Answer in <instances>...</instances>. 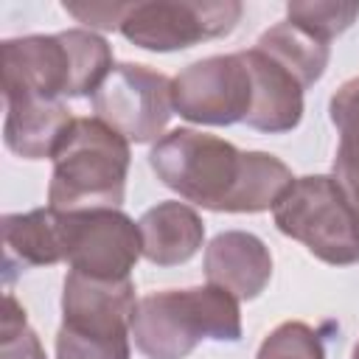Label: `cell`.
Returning <instances> with one entry per match:
<instances>
[{"mask_svg": "<svg viewBox=\"0 0 359 359\" xmlns=\"http://www.w3.org/2000/svg\"><path fill=\"white\" fill-rule=\"evenodd\" d=\"M149 163L165 188L216 213L275 210L294 182L289 165L278 157L266 151H238L233 143L196 129L163 135Z\"/></svg>", "mask_w": 359, "mask_h": 359, "instance_id": "1", "label": "cell"}, {"mask_svg": "<svg viewBox=\"0 0 359 359\" xmlns=\"http://www.w3.org/2000/svg\"><path fill=\"white\" fill-rule=\"evenodd\" d=\"M112 73V48L93 31L73 28L50 36H20L3 42V95L59 101V95H95Z\"/></svg>", "mask_w": 359, "mask_h": 359, "instance_id": "2", "label": "cell"}, {"mask_svg": "<svg viewBox=\"0 0 359 359\" xmlns=\"http://www.w3.org/2000/svg\"><path fill=\"white\" fill-rule=\"evenodd\" d=\"M132 337L149 359H185L199 342H236L241 337L238 300L219 286L165 289L137 300Z\"/></svg>", "mask_w": 359, "mask_h": 359, "instance_id": "3", "label": "cell"}, {"mask_svg": "<svg viewBox=\"0 0 359 359\" xmlns=\"http://www.w3.org/2000/svg\"><path fill=\"white\" fill-rule=\"evenodd\" d=\"M129 140L98 118H73L53 154L48 202L56 210L118 208L126 191Z\"/></svg>", "mask_w": 359, "mask_h": 359, "instance_id": "4", "label": "cell"}, {"mask_svg": "<svg viewBox=\"0 0 359 359\" xmlns=\"http://www.w3.org/2000/svg\"><path fill=\"white\" fill-rule=\"evenodd\" d=\"M275 224L325 264H359V188L337 177L294 180L275 205Z\"/></svg>", "mask_w": 359, "mask_h": 359, "instance_id": "5", "label": "cell"}, {"mask_svg": "<svg viewBox=\"0 0 359 359\" xmlns=\"http://www.w3.org/2000/svg\"><path fill=\"white\" fill-rule=\"evenodd\" d=\"M236 0H154L129 3L121 34L146 50H182L205 39L224 36L241 20Z\"/></svg>", "mask_w": 359, "mask_h": 359, "instance_id": "6", "label": "cell"}, {"mask_svg": "<svg viewBox=\"0 0 359 359\" xmlns=\"http://www.w3.org/2000/svg\"><path fill=\"white\" fill-rule=\"evenodd\" d=\"M93 109L129 143H149L171 121V79L146 65H118L95 90Z\"/></svg>", "mask_w": 359, "mask_h": 359, "instance_id": "7", "label": "cell"}, {"mask_svg": "<svg viewBox=\"0 0 359 359\" xmlns=\"http://www.w3.org/2000/svg\"><path fill=\"white\" fill-rule=\"evenodd\" d=\"M174 112L191 123L230 126L247 121L252 109V73L244 50L208 56L188 65L174 81Z\"/></svg>", "mask_w": 359, "mask_h": 359, "instance_id": "8", "label": "cell"}, {"mask_svg": "<svg viewBox=\"0 0 359 359\" xmlns=\"http://www.w3.org/2000/svg\"><path fill=\"white\" fill-rule=\"evenodd\" d=\"M65 261L73 272L123 280L143 255L140 227L118 208L62 210Z\"/></svg>", "mask_w": 359, "mask_h": 359, "instance_id": "9", "label": "cell"}, {"mask_svg": "<svg viewBox=\"0 0 359 359\" xmlns=\"http://www.w3.org/2000/svg\"><path fill=\"white\" fill-rule=\"evenodd\" d=\"M205 278L210 286L230 292L236 300H252L272 278V255L258 236L227 230L219 233L205 250Z\"/></svg>", "mask_w": 359, "mask_h": 359, "instance_id": "10", "label": "cell"}, {"mask_svg": "<svg viewBox=\"0 0 359 359\" xmlns=\"http://www.w3.org/2000/svg\"><path fill=\"white\" fill-rule=\"evenodd\" d=\"M247 67L252 73V109L247 115V126L258 132H292L303 118V87L297 79L269 59L264 50L250 48L244 50Z\"/></svg>", "mask_w": 359, "mask_h": 359, "instance_id": "11", "label": "cell"}, {"mask_svg": "<svg viewBox=\"0 0 359 359\" xmlns=\"http://www.w3.org/2000/svg\"><path fill=\"white\" fill-rule=\"evenodd\" d=\"M6 126L3 140L8 151L25 160H42L56 154L59 143L65 140L73 115L62 101H45V98H20L6 104Z\"/></svg>", "mask_w": 359, "mask_h": 359, "instance_id": "12", "label": "cell"}, {"mask_svg": "<svg viewBox=\"0 0 359 359\" xmlns=\"http://www.w3.org/2000/svg\"><path fill=\"white\" fill-rule=\"evenodd\" d=\"M3 244H6V280L11 269L50 266L65 261V227L62 210L36 208L28 213L3 216Z\"/></svg>", "mask_w": 359, "mask_h": 359, "instance_id": "13", "label": "cell"}, {"mask_svg": "<svg viewBox=\"0 0 359 359\" xmlns=\"http://www.w3.org/2000/svg\"><path fill=\"white\" fill-rule=\"evenodd\" d=\"M140 241L146 261L157 266H177L196 255L205 238V224L194 208L182 202H160L149 208L140 222Z\"/></svg>", "mask_w": 359, "mask_h": 359, "instance_id": "14", "label": "cell"}, {"mask_svg": "<svg viewBox=\"0 0 359 359\" xmlns=\"http://www.w3.org/2000/svg\"><path fill=\"white\" fill-rule=\"evenodd\" d=\"M255 48L264 50L269 59H275L280 67H286L303 90L311 87L325 73V65H328V56H331L325 39L314 36L311 31L300 28L292 20H283L278 25L266 28L258 36Z\"/></svg>", "mask_w": 359, "mask_h": 359, "instance_id": "15", "label": "cell"}, {"mask_svg": "<svg viewBox=\"0 0 359 359\" xmlns=\"http://www.w3.org/2000/svg\"><path fill=\"white\" fill-rule=\"evenodd\" d=\"M331 121L339 132V146L334 157V177L345 185L359 188V76L348 79L328 104Z\"/></svg>", "mask_w": 359, "mask_h": 359, "instance_id": "16", "label": "cell"}, {"mask_svg": "<svg viewBox=\"0 0 359 359\" xmlns=\"http://www.w3.org/2000/svg\"><path fill=\"white\" fill-rule=\"evenodd\" d=\"M286 14L300 28L331 42L337 34L351 28L359 17V3H334V0H294L286 6Z\"/></svg>", "mask_w": 359, "mask_h": 359, "instance_id": "17", "label": "cell"}, {"mask_svg": "<svg viewBox=\"0 0 359 359\" xmlns=\"http://www.w3.org/2000/svg\"><path fill=\"white\" fill-rule=\"evenodd\" d=\"M56 359H129V334H95L62 325Z\"/></svg>", "mask_w": 359, "mask_h": 359, "instance_id": "18", "label": "cell"}, {"mask_svg": "<svg viewBox=\"0 0 359 359\" xmlns=\"http://www.w3.org/2000/svg\"><path fill=\"white\" fill-rule=\"evenodd\" d=\"M255 359H325V351L314 328L289 320L269 331Z\"/></svg>", "mask_w": 359, "mask_h": 359, "instance_id": "19", "label": "cell"}, {"mask_svg": "<svg viewBox=\"0 0 359 359\" xmlns=\"http://www.w3.org/2000/svg\"><path fill=\"white\" fill-rule=\"evenodd\" d=\"M0 359H45V351H42V345H39V337L28 328L25 311H22V306L14 300V294H6Z\"/></svg>", "mask_w": 359, "mask_h": 359, "instance_id": "20", "label": "cell"}, {"mask_svg": "<svg viewBox=\"0 0 359 359\" xmlns=\"http://www.w3.org/2000/svg\"><path fill=\"white\" fill-rule=\"evenodd\" d=\"M65 11L90 28H101V31L118 28L121 31L129 3H65Z\"/></svg>", "mask_w": 359, "mask_h": 359, "instance_id": "21", "label": "cell"}, {"mask_svg": "<svg viewBox=\"0 0 359 359\" xmlns=\"http://www.w3.org/2000/svg\"><path fill=\"white\" fill-rule=\"evenodd\" d=\"M351 359H359V342H356V348H353V356Z\"/></svg>", "mask_w": 359, "mask_h": 359, "instance_id": "22", "label": "cell"}]
</instances>
